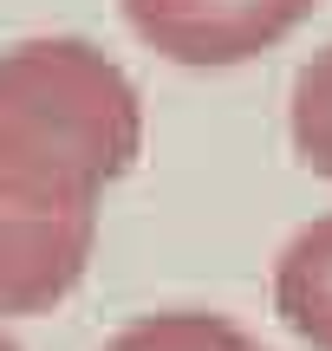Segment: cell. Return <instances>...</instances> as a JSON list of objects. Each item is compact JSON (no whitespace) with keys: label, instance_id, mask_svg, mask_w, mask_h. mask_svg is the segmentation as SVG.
Listing matches in <instances>:
<instances>
[{"label":"cell","instance_id":"6da1fadb","mask_svg":"<svg viewBox=\"0 0 332 351\" xmlns=\"http://www.w3.org/2000/svg\"><path fill=\"white\" fill-rule=\"evenodd\" d=\"M137 137V91L104 52L33 39L0 59V319L72 293L98 189L130 169Z\"/></svg>","mask_w":332,"mask_h":351},{"label":"cell","instance_id":"7a4b0ae2","mask_svg":"<svg viewBox=\"0 0 332 351\" xmlns=\"http://www.w3.org/2000/svg\"><path fill=\"white\" fill-rule=\"evenodd\" d=\"M320 0H124L130 33L176 65H248L281 46Z\"/></svg>","mask_w":332,"mask_h":351},{"label":"cell","instance_id":"3957f363","mask_svg":"<svg viewBox=\"0 0 332 351\" xmlns=\"http://www.w3.org/2000/svg\"><path fill=\"white\" fill-rule=\"evenodd\" d=\"M274 313L307 351H332V215H313L274 261Z\"/></svg>","mask_w":332,"mask_h":351},{"label":"cell","instance_id":"277c9868","mask_svg":"<svg viewBox=\"0 0 332 351\" xmlns=\"http://www.w3.org/2000/svg\"><path fill=\"white\" fill-rule=\"evenodd\" d=\"M287 137H294L300 169L332 182V46H320L294 72V98H287Z\"/></svg>","mask_w":332,"mask_h":351},{"label":"cell","instance_id":"5b68a950","mask_svg":"<svg viewBox=\"0 0 332 351\" xmlns=\"http://www.w3.org/2000/svg\"><path fill=\"white\" fill-rule=\"evenodd\" d=\"M104 351H261V339H248L222 313H156L143 326L117 332Z\"/></svg>","mask_w":332,"mask_h":351},{"label":"cell","instance_id":"8992f818","mask_svg":"<svg viewBox=\"0 0 332 351\" xmlns=\"http://www.w3.org/2000/svg\"><path fill=\"white\" fill-rule=\"evenodd\" d=\"M0 351H20V345H13V339H0Z\"/></svg>","mask_w":332,"mask_h":351}]
</instances>
